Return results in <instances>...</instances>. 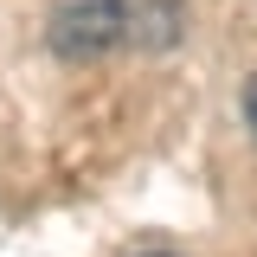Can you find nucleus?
<instances>
[{
	"label": "nucleus",
	"instance_id": "obj_1",
	"mask_svg": "<svg viewBox=\"0 0 257 257\" xmlns=\"http://www.w3.org/2000/svg\"><path fill=\"white\" fill-rule=\"evenodd\" d=\"M128 32H135V0H64L45 26V39H52L58 58L90 64L103 52L128 45Z\"/></svg>",
	"mask_w": 257,
	"mask_h": 257
},
{
	"label": "nucleus",
	"instance_id": "obj_2",
	"mask_svg": "<svg viewBox=\"0 0 257 257\" xmlns=\"http://www.w3.org/2000/svg\"><path fill=\"white\" fill-rule=\"evenodd\" d=\"M180 0H135V32H128V45H148V52H161V45H174L180 39Z\"/></svg>",
	"mask_w": 257,
	"mask_h": 257
},
{
	"label": "nucleus",
	"instance_id": "obj_3",
	"mask_svg": "<svg viewBox=\"0 0 257 257\" xmlns=\"http://www.w3.org/2000/svg\"><path fill=\"white\" fill-rule=\"evenodd\" d=\"M244 122L257 128V71H251V77H244Z\"/></svg>",
	"mask_w": 257,
	"mask_h": 257
},
{
	"label": "nucleus",
	"instance_id": "obj_4",
	"mask_svg": "<svg viewBox=\"0 0 257 257\" xmlns=\"http://www.w3.org/2000/svg\"><path fill=\"white\" fill-rule=\"evenodd\" d=\"M148 257H167V251H148Z\"/></svg>",
	"mask_w": 257,
	"mask_h": 257
}]
</instances>
